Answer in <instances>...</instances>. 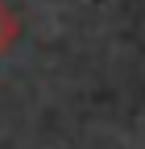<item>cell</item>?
I'll use <instances>...</instances> for the list:
<instances>
[{
	"mask_svg": "<svg viewBox=\"0 0 145 149\" xmlns=\"http://www.w3.org/2000/svg\"><path fill=\"white\" fill-rule=\"evenodd\" d=\"M17 33H21V21H17V17L8 13V4L0 0V54H4V50L17 42Z\"/></svg>",
	"mask_w": 145,
	"mask_h": 149,
	"instance_id": "6da1fadb",
	"label": "cell"
}]
</instances>
